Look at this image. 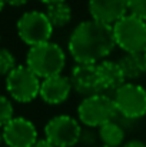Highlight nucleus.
Masks as SVG:
<instances>
[{"label": "nucleus", "mask_w": 146, "mask_h": 147, "mask_svg": "<svg viewBox=\"0 0 146 147\" xmlns=\"http://www.w3.org/2000/svg\"><path fill=\"white\" fill-rule=\"evenodd\" d=\"M116 47L113 27L96 20H85L70 33L67 49L76 63L97 64Z\"/></svg>", "instance_id": "nucleus-1"}, {"label": "nucleus", "mask_w": 146, "mask_h": 147, "mask_svg": "<svg viewBox=\"0 0 146 147\" xmlns=\"http://www.w3.org/2000/svg\"><path fill=\"white\" fill-rule=\"evenodd\" d=\"M66 64L63 49L52 42L30 47L26 56V66L40 79L62 74Z\"/></svg>", "instance_id": "nucleus-2"}, {"label": "nucleus", "mask_w": 146, "mask_h": 147, "mask_svg": "<svg viewBox=\"0 0 146 147\" xmlns=\"http://www.w3.org/2000/svg\"><path fill=\"white\" fill-rule=\"evenodd\" d=\"M113 36L116 46L126 53H143L146 50V22L126 14L113 26Z\"/></svg>", "instance_id": "nucleus-3"}, {"label": "nucleus", "mask_w": 146, "mask_h": 147, "mask_svg": "<svg viewBox=\"0 0 146 147\" xmlns=\"http://www.w3.org/2000/svg\"><path fill=\"white\" fill-rule=\"evenodd\" d=\"M17 34L23 43L33 47L42 43L50 42L53 34V26L45 11L32 10L23 13L17 20Z\"/></svg>", "instance_id": "nucleus-4"}, {"label": "nucleus", "mask_w": 146, "mask_h": 147, "mask_svg": "<svg viewBox=\"0 0 146 147\" xmlns=\"http://www.w3.org/2000/svg\"><path fill=\"white\" fill-rule=\"evenodd\" d=\"M117 114L113 98L107 94L96 93L82 100L77 107L79 121L88 127H100L115 119Z\"/></svg>", "instance_id": "nucleus-5"}, {"label": "nucleus", "mask_w": 146, "mask_h": 147, "mask_svg": "<svg viewBox=\"0 0 146 147\" xmlns=\"http://www.w3.org/2000/svg\"><path fill=\"white\" fill-rule=\"evenodd\" d=\"M42 80L27 66H17L6 76V89L17 103H30L39 96Z\"/></svg>", "instance_id": "nucleus-6"}, {"label": "nucleus", "mask_w": 146, "mask_h": 147, "mask_svg": "<svg viewBox=\"0 0 146 147\" xmlns=\"http://www.w3.org/2000/svg\"><path fill=\"white\" fill-rule=\"evenodd\" d=\"M113 103L117 114L129 120L146 114V90L136 83H125L113 93Z\"/></svg>", "instance_id": "nucleus-7"}, {"label": "nucleus", "mask_w": 146, "mask_h": 147, "mask_svg": "<svg viewBox=\"0 0 146 147\" xmlns=\"http://www.w3.org/2000/svg\"><path fill=\"white\" fill-rule=\"evenodd\" d=\"M45 139L56 147H73L82 139L80 123L67 114L54 116L45 126Z\"/></svg>", "instance_id": "nucleus-8"}, {"label": "nucleus", "mask_w": 146, "mask_h": 147, "mask_svg": "<svg viewBox=\"0 0 146 147\" xmlns=\"http://www.w3.org/2000/svg\"><path fill=\"white\" fill-rule=\"evenodd\" d=\"M7 147H32L37 139L36 126L24 117H13L1 130Z\"/></svg>", "instance_id": "nucleus-9"}, {"label": "nucleus", "mask_w": 146, "mask_h": 147, "mask_svg": "<svg viewBox=\"0 0 146 147\" xmlns=\"http://www.w3.org/2000/svg\"><path fill=\"white\" fill-rule=\"evenodd\" d=\"M89 11L93 20L113 26L129 13L128 0H89Z\"/></svg>", "instance_id": "nucleus-10"}, {"label": "nucleus", "mask_w": 146, "mask_h": 147, "mask_svg": "<svg viewBox=\"0 0 146 147\" xmlns=\"http://www.w3.org/2000/svg\"><path fill=\"white\" fill-rule=\"evenodd\" d=\"M70 83L73 90L83 94L85 97L102 93L99 86V77H97L96 64H83L77 63L72 73H70Z\"/></svg>", "instance_id": "nucleus-11"}, {"label": "nucleus", "mask_w": 146, "mask_h": 147, "mask_svg": "<svg viewBox=\"0 0 146 147\" xmlns=\"http://www.w3.org/2000/svg\"><path fill=\"white\" fill-rule=\"evenodd\" d=\"M73 87H72L70 79L63 74H59V76H53V77H48L42 80L39 96L45 103L56 106L66 101L70 96Z\"/></svg>", "instance_id": "nucleus-12"}, {"label": "nucleus", "mask_w": 146, "mask_h": 147, "mask_svg": "<svg viewBox=\"0 0 146 147\" xmlns=\"http://www.w3.org/2000/svg\"><path fill=\"white\" fill-rule=\"evenodd\" d=\"M96 69L100 92H109V90L116 92L122 84L126 83V79L117 61L102 60L96 64Z\"/></svg>", "instance_id": "nucleus-13"}, {"label": "nucleus", "mask_w": 146, "mask_h": 147, "mask_svg": "<svg viewBox=\"0 0 146 147\" xmlns=\"http://www.w3.org/2000/svg\"><path fill=\"white\" fill-rule=\"evenodd\" d=\"M126 80H138L146 73L143 53H126L117 60Z\"/></svg>", "instance_id": "nucleus-14"}, {"label": "nucleus", "mask_w": 146, "mask_h": 147, "mask_svg": "<svg viewBox=\"0 0 146 147\" xmlns=\"http://www.w3.org/2000/svg\"><path fill=\"white\" fill-rule=\"evenodd\" d=\"M99 139L102 140L103 146L119 147L125 142V130L120 124L110 120L99 127Z\"/></svg>", "instance_id": "nucleus-15"}, {"label": "nucleus", "mask_w": 146, "mask_h": 147, "mask_svg": "<svg viewBox=\"0 0 146 147\" xmlns=\"http://www.w3.org/2000/svg\"><path fill=\"white\" fill-rule=\"evenodd\" d=\"M46 16L53 27H56V29L65 27L72 20V7L66 1L49 4L48 10H46Z\"/></svg>", "instance_id": "nucleus-16"}, {"label": "nucleus", "mask_w": 146, "mask_h": 147, "mask_svg": "<svg viewBox=\"0 0 146 147\" xmlns=\"http://www.w3.org/2000/svg\"><path fill=\"white\" fill-rule=\"evenodd\" d=\"M17 66L13 53L4 47H0V76H7Z\"/></svg>", "instance_id": "nucleus-17"}, {"label": "nucleus", "mask_w": 146, "mask_h": 147, "mask_svg": "<svg viewBox=\"0 0 146 147\" xmlns=\"http://www.w3.org/2000/svg\"><path fill=\"white\" fill-rule=\"evenodd\" d=\"M13 104L4 96H0V127H4L14 116H13Z\"/></svg>", "instance_id": "nucleus-18"}, {"label": "nucleus", "mask_w": 146, "mask_h": 147, "mask_svg": "<svg viewBox=\"0 0 146 147\" xmlns=\"http://www.w3.org/2000/svg\"><path fill=\"white\" fill-rule=\"evenodd\" d=\"M128 11L146 22V0H128Z\"/></svg>", "instance_id": "nucleus-19"}, {"label": "nucleus", "mask_w": 146, "mask_h": 147, "mask_svg": "<svg viewBox=\"0 0 146 147\" xmlns=\"http://www.w3.org/2000/svg\"><path fill=\"white\" fill-rule=\"evenodd\" d=\"M32 147H56L54 144H52L48 139H39Z\"/></svg>", "instance_id": "nucleus-20"}, {"label": "nucleus", "mask_w": 146, "mask_h": 147, "mask_svg": "<svg viewBox=\"0 0 146 147\" xmlns=\"http://www.w3.org/2000/svg\"><path fill=\"white\" fill-rule=\"evenodd\" d=\"M123 147H146V144L141 140H130V142H126Z\"/></svg>", "instance_id": "nucleus-21"}, {"label": "nucleus", "mask_w": 146, "mask_h": 147, "mask_svg": "<svg viewBox=\"0 0 146 147\" xmlns=\"http://www.w3.org/2000/svg\"><path fill=\"white\" fill-rule=\"evenodd\" d=\"M4 1H6V4H9V6L19 7V6H23V4H26L29 0H4Z\"/></svg>", "instance_id": "nucleus-22"}, {"label": "nucleus", "mask_w": 146, "mask_h": 147, "mask_svg": "<svg viewBox=\"0 0 146 147\" xmlns=\"http://www.w3.org/2000/svg\"><path fill=\"white\" fill-rule=\"evenodd\" d=\"M39 1H42V3H45V4H54V3H60V1H66V0H39Z\"/></svg>", "instance_id": "nucleus-23"}, {"label": "nucleus", "mask_w": 146, "mask_h": 147, "mask_svg": "<svg viewBox=\"0 0 146 147\" xmlns=\"http://www.w3.org/2000/svg\"><path fill=\"white\" fill-rule=\"evenodd\" d=\"M4 4H6V1H4V0H0V11L3 10V7H4Z\"/></svg>", "instance_id": "nucleus-24"}, {"label": "nucleus", "mask_w": 146, "mask_h": 147, "mask_svg": "<svg viewBox=\"0 0 146 147\" xmlns=\"http://www.w3.org/2000/svg\"><path fill=\"white\" fill-rule=\"evenodd\" d=\"M143 59H145V66H146V50L143 51Z\"/></svg>", "instance_id": "nucleus-25"}, {"label": "nucleus", "mask_w": 146, "mask_h": 147, "mask_svg": "<svg viewBox=\"0 0 146 147\" xmlns=\"http://www.w3.org/2000/svg\"><path fill=\"white\" fill-rule=\"evenodd\" d=\"M3 142V134H1V131H0V143Z\"/></svg>", "instance_id": "nucleus-26"}, {"label": "nucleus", "mask_w": 146, "mask_h": 147, "mask_svg": "<svg viewBox=\"0 0 146 147\" xmlns=\"http://www.w3.org/2000/svg\"><path fill=\"white\" fill-rule=\"evenodd\" d=\"M99 147H107V146H99Z\"/></svg>", "instance_id": "nucleus-27"}, {"label": "nucleus", "mask_w": 146, "mask_h": 147, "mask_svg": "<svg viewBox=\"0 0 146 147\" xmlns=\"http://www.w3.org/2000/svg\"><path fill=\"white\" fill-rule=\"evenodd\" d=\"M6 147H7V146H6Z\"/></svg>", "instance_id": "nucleus-28"}]
</instances>
